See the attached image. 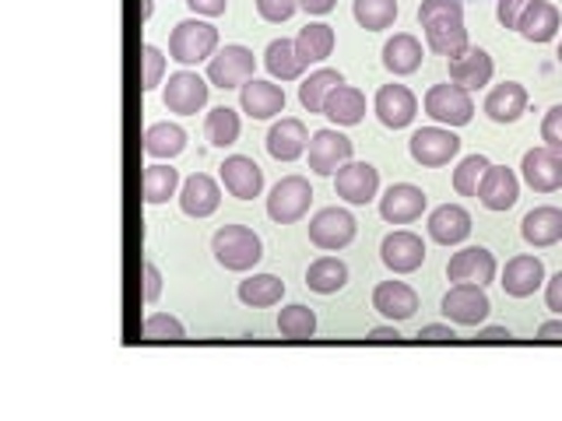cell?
<instances>
[{"mask_svg": "<svg viewBox=\"0 0 562 421\" xmlns=\"http://www.w3.org/2000/svg\"><path fill=\"white\" fill-rule=\"evenodd\" d=\"M418 22L426 28V42L432 53L457 57L467 46V25H464V4L461 0H422Z\"/></svg>", "mask_w": 562, "mask_h": 421, "instance_id": "cell-1", "label": "cell"}, {"mask_svg": "<svg viewBox=\"0 0 562 421\" xmlns=\"http://www.w3.org/2000/svg\"><path fill=\"white\" fill-rule=\"evenodd\" d=\"M211 253L225 271H249L264 257V243L254 228L246 225H225L211 236Z\"/></svg>", "mask_w": 562, "mask_h": 421, "instance_id": "cell-2", "label": "cell"}, {"mask_svg": "<svg viewBox=\"0 0 562 421\" xmlns=\"http://www.w3.org/2000/svg\"><path fill=\"white\" fill-rule=\"evenodd\" d=\"M218 50V28L208 22L186 18L173 28L169 36V57L180 60V64H200V60H211Z\"/></svg>", "mask_w": 562, "mask_h": 421, "instance_id": "cell-3", "label": "cell"}, {"mask_svg": "<svg viewBox=\"0 0 562 421\" xmlns=\"http://www.w3.org/2000/svg\"><path fill=\"white\" fill-rule=\"evenodd\" d=\"M426 113L436 123H443V127H464V123H472V116H475L472 91L461 88L457 82L432 85L426 91Z\"/></svg>", "mask_w": 562, "mask_h": 421, "instance_id": "cell-4", "label": "cell"}, {"mask_svg": "<svg viewBox=\"0 0 562 421\" xmlns=\"http://www.w3.org/2000/svg\"><path fill=\"white\" fill-rule=\"evenodd\" d=\"M309 205H314V186L303 176H285L271 186V197H268V214L271 222L278 225H292L306 218Z\"/></svg>", "mask_w": 562, "mask_h": 421, "instance_id": "cell-5", "label": "cell"}, {"mask_svg": "<svg viewBox=\"0 0 562 421\" xmlns=\"http://www.w3.org/2000/svg\"><path fill=\"white\" fill-rule=\"evenodd\" d=\"M254 71H257L254 50H246L240 42L222 46V50L208 60V82L215 88H243L249 77H254Z\"/></svg>", "mask_w": 562, "mask_h": 421, "instance_id": "cell-6", "label": "cell"}, {"mask_svg": "<svg viewBox=\"0 0 562 421\" xmlns=\"http://www.w3.org/2000/svg\"><path fill=\"white\" fill-rule=\"evenodd\" d=\"M408 151H412V159H415L418 165L440 169V165H447L450 159H457L461 137H457L454 131H450V127H422V131L412 134Z\"/></svg>", "mask_w": 562, "mask_h": 421, "instance_id": "cell-7", "label": "cell"}, {"mask_svg": "<svg viewBox=\"0 0 562 421\" xmlns=\"http://www.w3.org/2000/svg\"><path fill=\"white\" fill-rule=\"evenodd\" d=\"M358 232L355 214L345 208H323L309 218V243L320 249H345Z\"/></svg>", "mask_w": 562, "mask_h": 421, "instance_id": "cell-8", "label": "cell"}, {"mask_svg": "<svg viewBox=\"0 0 562 421\" xmlns=\"http://www.w3.org/2000/svg\"><path fill=\"white\" fill-rule=\"evenodd\" d=\"M492 313V302L481 285H454L443 295V317L461 326H478Z\"/></svg>", "mask_w": 562, "mask_h": 421, "instance_id": "cell-9", "label": "cell"}, {"mask_svg": "<svg viewBox=\"0 0 562 421\" xmlns=\"http://www.w3.org/2000/svg\"><path fill=\"white\" fill-rule=\"evenodd\" d=\"M162 102L169 113H180V116H194L200 109L208 106V82L194 71H180V74H169L166 91H162Z\"/></svg>", "mask_w": 562, "mask_h": 421, "instance_id": "cell-10", "label": "cell"}, {"mask_svg": "<svg viewBox=\"0 0 562 421\" xmlns=\"http://www.w3.org/2000/svg\"><path fill=\"white\" fill-rule=\"evenodd\" d=\"M521 173L535 194H555V190H562V154L545 145L530 148L521 162Z\"/></svg>", "mask_w": 562, "mask_h": 421, "instance_id": "cell-11", "label": "cell"}, {"mask_svg": "<svg viewBox=\"0 0 562 421\" xmlns=\"http://www.w3.org/2000/svg\"><path fill=\"white\" fill-rule=\"evenodd\" d=\"M345 162H352V140L341 131H317L309 137V169L317 176H334Z\"/></svg>", "mask_w": 562, "mask_h": 421, "instance_id": "cell-12", "label": "cell"}, {"mask_svg": "<svg viewBox=\"0 0 562 421\" xmlns=\"http://www.w3.org/2000/svg\"><path fill=\"white\" fill-rule=\"evenodd\" d=\"M447 277L454 281V285H481L486 288L496 277V257L486 246H467V249H461V253L450 257Z\"/></svg>", "mask_w": 562, "mask_h": 421, "instance_id": "cell-13", "label": "cell"}, {"mask_svg": "<svg viewBox=\"0 0 562 421\" xmlns=\"http://www.w3.org/2000/svg\"><path fill=\"white\" fill-rule=\"evenodd\" d=\"M334 190L349 205H369L380 190V173L369 162H345L334 173Z\"/></svg>", "mask_w": 562, "mask_h": 421, "instance_id": "cell-14", "label": "cell"}, {"mask_svg": "<svg viewBox=\"0 0 562 421\" xmlns=\"http://www.w3.org/2000/svg\"><path fill=\"white\" fill-rule=\"evenodd\" d=\"M380 257L394 274H412L426 263V243H422L415 232H390L380 243Z\"/></svg>", "mask_w": 562, "mask_h": 421, "instance_id": "cell-15", "label": "cell"}, {"mask_svg": "<svg viewBox=\"0 0 562 421\" xmlns=\"http://www.w3.org/2000/svg\"><path fill=\"white\" fill-rule=\"evenodd\" d=\"M426 205H429V197L422 194L418 186L394 183L380 197V214H383V222H390V225H408V222H415V218H422Z\"/></svg>", "mask_w": 562, "mask_h": 421, "instance_id": "cell-16", "label": "cell"}, {"mask_svg": "<svg viewBox=\"0 0 562 421\" xmlns=\"http://www.w3.org/2000/svg\"><path fill=\"white\" fill-rule=\"evenodd\" d=\"M372 109H377V116H380L383 127L401 131V127H408V123L415 120L418 99L412 96V88H404V85H383L377 91V99H372Z\"/></svg>", "mask_w": 562, "mask_h": 421, "instance_id": "cell-17", "label": "cell"}, {"mask_svg": "<svg viewBox=\"0 0 562 421\" xmlns=\"http://www.w3.org/2000/svg\"><path fill=\"white\" fill-rule=\"evenodd\" d=\"M521 197V179L506 165H489V173L478 183V200L489 211H510Z\"/></svg>", "mask_w": 562, "mask_h": 421, "instance_id": "cell-18", "label": "cell"}, {"mask_svg": "<svg viewBox=\"0 0 562 421\" xmlns=\"http://www.w3.org/2000/svg\"><path fill=\"white\" fill-rule=\"evenodd\" d=\"M492 57L481 46H467L464 53L450 57V82H457L467 91H478L492 82Z\"/></svg>", "mask_w": 562, "mask_h": 421, "instance_id": "cell-19", "label": "cell"}, {"mask_svg": "<svg viewBox=\"0 0 562 421\" xmlns=\"http://www.w3.org/2000/svg\"><path fill=\"white\" fill-rule=\"evenodd\" d=\"M503 292L513 295V299H527V295H535L541 285H545V263L541 257L535 253H524V257H513L503 271Z\"/></svg>", "mask_w": 562, "mask_h": 421, "instance_id": "cell-20", "label": "cell"}, {"mask_svg": "<svg viewBox=\"0 0 562 421\" xmlns=\"http://www.w3.org/2000/svg\"><path fill=\"white\" fill-rule=\"evenodd\" d=\"M222 183L232 197L254 200L264 190V169L254 159H246V154H232V159L222 162Z\"/></svg>", "mask_w": 562, "mask_h": 421, "instance_id": "cell-21", "label": "cell"}, {"mask_svg": "<svg viewBox=\"0 0 562 421\" xmlns=\"http://www.w3.org/2000/svg\"><path fill=\"white\" fill-rule=\"evenodd\" d=\"M240 106H243L246 116L271 120L278 113H285V91L271 82H257V77H249V82L240 88Z\"/></svg>", "mask_w": 562, "mask_h": 421, "instance_id": "cell-22", "label": "cell"}, {"mask_svg": "<svg viewBox=\"0 0 562 421\" xmlns=\"http://www.w3.org/2000/svg\"><path fill=\"white\" fill-rule=\"evenodd\" d=\"M372 309L387 320H412L418 313V295L404 281H380L377 292H372Z\"/></svg>", "mask_w": 562, "mask_h": 421, "instance_id": "cell-23", "label": "cell"}, {"mask_svg": "<svg viewBox=\"0 0 562 421\" xmlns=\"http://www.w3.org/2000/svg\"><path fill=\"white\" fill-rule=\"evenodd\" d=\"M218 205H222V190H218V183L211 176H205V173H194L191 179L180 186V208H183V214L211 218L218 211Z\"/></svg>", "mask_w": 562, "mask_h": 421, "instance_id": "cell-24", "label": "cell"}, {"mask_svg": "<svg viewBox=\"0 0 562 421\" xmlns=\"http://www.w3.org/2000/svg\"><path fill=\"white\" fill-rule=\"evenodd\" d=\"M306 148H309V134H306L303 120L285 116L268 131V151H271V159H278V162H295Z\"/></svg>", "mask_w": 562, "mask_h": 421, "instance_id": "cell-25", "label": "cell"}, {"mask_svg": "<svg viewBox=\"0 0 562 421\" xmlns=\"http://www.w3.org/2000/svg\"><path fill=\"white\" fill-rule=\"evenodd\" d=\"M472 236V214L461 205H443L429 214V239L440 246H457Z\"/></svg>", "mask_w": 562, "mask_h": 421, "instance_id": "cell-26", "label": "cell"}, {"mask_svg": "<svg viewBox=\"0 0 562 421\" xmlns=\"http://www.w3.org/2000/svg\"><path fill=\"white\" fill-rule=\"evenodd\" d=\"M527 113V88L517 82L496 85L486 96V116L492 123H517Z\"/></svg>", "mask_w": 562, "mask_h": 421, "instance_id": "cell-27", "label": "cell"}, {"mask_svg": "<svg viewBox=\"0 0 562 421\" xmlns=\"http://www.w3.org/2000/svg\"><path fill=\"white\" fill-rule=\"evenodd\" d=\"M559 8L549 4V0H530V8L524 11V18L517 25V33L527 39V42H552L559 36Z\"/></svg>", "mask_w": 562, "mask_h": 421, "instance_id": "cell-28", "label": "cell"}, {"mask_svg": "<svg viewBox=\"0 0 562 421\" xmlns=\"http://www.w3.org/2000/svg\"><path fill=\"white\" fill-rule=\"evenodd\" d=\"M521 236L530 246H555L562 239V211L552 205H541L535 211H527L524 222H521Z\"/></svg>", "mask_w": 562, "mask_h": 421, "instance_id": "cell-29", "label": "cell"}, {"mask_svg": "<svg viewBox=\"0 0 562 421\" xmlns=\"http://www.w3.org/2000/svg\"><path fill=\"white\" fill-rule=\"evenodd\" d=\"M323 116L334 120L338 127H355L366 116V96L352 85H338L323 102Z\"/></svg>", "mask_w": 562, "mask_h": 421, "instance_id": "cell-30", "label": "cell"}, {"mask_svg": "<svg viewBox=\"0 0 562 421\" xmlns=\"http://www.w3.org/2000/svg\"><path fill=\"white\" fill-rule=\"evenodd\" d=\"M383 67L390 74H415L422 67V42L408 33H398L383 46Z\"/></svg>", "mask_w": 562, "mask_h": 421, "instance_id": "cell-31", "label": "cell"}, {"mask_svg": "<svg viewBox=\"0 0 562 421\" xmlns=\"http://www.w3.org/2000/svg\"><path fill=\"white\" fill-rule=\"evenodd\" d=\"M349 285V268H345V260H338V257H320L309 263V271H306V288L309 292H317V295H334Z\"/></svg>", "mask_w": 562, "mask_h": 421, "instance_id": "cell-32", "label": "cell"}, {"mask_svg": "<svg viewBox=\"0 0 562 421\" xmlns=\"http://www.w3.org/2000/svg\"><path fill=\"white\" fill-rule=\"evenodd\" d=\"M281 295H285V281L274 277V274H254L240 281V302L249 309H268L278 306Z\"/></svg>", "mask_w": 562, "mask_h": 421, "instance_id": "cell-33", "label": "cell"}, {"mask_svg": "<svg viewBox=\"0 0 562 421\" xmlns=\"http://www.w3.org/2000/svg\"><path fill=\"white\" fill-rule=\"evenodd\" d=\"M338 85H345V77H341V71H334V67H320V71L309 74L300 85V102H303L306 113H323V102Z\"/></svg>", "mask_w": 562, "mask_h": 421, "instance_id": "cell-34", "label": "cell"}, {"mask_svg": "<svg viewBox=\"0 0 562 421\" xmlns=\"http://www.w3.org/2000/svg\"><path fill=\"white\" fill-rule=\"evenodd\" d=\"M186 148V131L180 123H151L145 131V151L151 159H176V154Z\"/></svg>", "mask_w": 562, "mask_h": 421, "instance_id": "cell-35", "label": "cell"}, {"mask_svg": "<svg viewBox=\"0 0 562 421\" xmlns=\"http://www.w3.org/2000/svg\"><path fill=\"white\" fill-rule=\"evenodd\" d=\"M264 64H268V71L281 77V82H295V77L309 67L300 57V50H295V39H274L268 46V53H264Z\"/></svg>", "mask_w": 562, "mask_h": 421, "instance_id": "cell-36", "label": "cell"}, {"mask_svg": "<svg viewBox=\"0 0 562 421\" xmlns=\"http://www.w3.org/2000/svg\"><path fill=\"white\" fill-rule=\"evenodd\" d=\"M295 50H300L306 64H320V60L334 53V28L323 25V22L300 28V36H295Z\"/></svg>", "mask_w": 562, "mask_h": 421, "instance_id": "cell-37", "label": "cell"}, {"mask_svg": "<svg viewBox=\"0 0 562 421\" xmlns=\"http://www.w3.org/2000/svg\"><path fill=\"white\" fill-rule=\"evenodd\" d=\"M240 131H243V123H240V113L236 109H229V106H215L211 113L205 116V134L215 148H229V145H236L240 140Z\"/></svg>", "mask_w": 562, "mask_h": 421, "instance_id": "cell-38", "label": "cell"}, {"mask_svg": "<svg viewBox=\"0 0 562 421\" xmlns=\"http://www.w3.org/2000/svg\"><path fill=\"white\" fill-rule=\"evenodd\" d=\"M352 11L366 33H383L398 22V0H355Z\"/></svg>", "mask_w": 562, "mask_h": 421, "instance_id": "cell-39", "label": "cell"}, {"mask_svg": "<svg viewBox=\"0 0 562 421\" xmlns=\"http://www.w3.org/2000/svg\"><path fill=\"white\" fill-rule=\"evenodd\" d=\"M278 334L289 337V340H306L317 334V313L303 302L295 306H285L278 313Z\"/></svg>", "mask_w": 562, "mask_h": 421, "instance_id": "cell-40", "label": "cell"}, {"mask_svg": "<svg viewBox=\"0 0 562 421\" xmlns=\"http://www.w3.org/2000/svg\"><path fill=\"white\" fill-rule=\"evenodd\" d=\"M180 190V173L169 165H148L145 169V200L148 205H166Z\"/></svg>", "mask_w": 562, "mask_h": 421, "instance_id": "cell-41", "label": "cell"}, {"mask_svg": "<svg viewBox=\"0 0 562 421\" xmlns=\"http://www.w3.org/2000/svg\"><path fill=\"white\" fill-rule=\"evenodd\" d=\"M489 165L492 162L486 159V154H467V159L454 169V190L461 197H478V183L489 173Z\"/></svg>", "mask_w": 562, "mask_h": 421, "instance_id": "cell-42", "label": "cell"}, {"mask_svg": "<svg viewBox=\"0 0 562 421\" xmlns=\"http://www.w3.org/2000/svg\"><path fill=\"white\" fill-rule=\"evenodd\" d=\"M140 331H145L148 340H186V326L169 313H151Z\"/></svg>", "mask_w": 562, "mask_h": 421, "instance_id": "cell-43", "label": "cell"}, {"mask_svg": "<svg viewBox=\"0 0 562 421\" xmlns=\"http://www.w3.org/2000/svg\"><path fill=\"white\" fill-rule=\"evenodd\" d=\"M140 53H145V91H151V88H159L162 85V74H166V57H162V50L159 46H151V42H145L140 46Z\"/></svg>", "mask_w": 562, "mask_h": 421, "instance_id": "cell-44", "label": "cell"}, {"mask_svg": "<svg viewBox=\"0 0 562 421\" xmlns=\"http://www.w3.org/2000/svg\"><path fill=\"white\" fill-rule=\"evenodd\" d=\"M541 140L545 148H552L562 154V106H552L541 120Z\"/></svg>", "mask_w": 562, "mask_h": 421, "instance_id": "cell-45", "label": "cell"}, {"mask_svg": "<svg viewBox=\"0 0 562 421\" xmlns=\"http://www.w3.org/2000/svg\"><path fill=\"white\" fill-rule=\"evenodd\" d=\"M295 8H300V0H257V11L264 22H289Z\"/></svg>", "mask_w": 562, "mask_h": 421, "instance_id": "cell-46", "label": "cell"}, {"mask_svg": "<svg viewBox=\"0 0 562 421\" xmlns=\"http://www.w3.org/2000/svg\"><path fill=\"white\" fill-rule=\"evenodd\" d=\"M527 8H530V0H496V18L503 28H517Z\"/></svg>", "mask_w": 562, "mask_h": 421, "instance_id": "cell-47", "label": "cell"}, {"mask_svg": "<svg viewBox=\"0 0 562 421\" xmlns=\"http://www.w3.org/2000/svg\"><path fill=\"white\" fill-rule=\"evenodd\" d=\"M159 295H162V271L155 268L151 260H145V302H159Z\"/></svg>", "mask_w": 562, "mask_h": 421, "instance_id": "cell-48", "label": "cell"}, {"mask_svg": "<svg viewBox=\"0 0 562 421\" xmlns=\"http://www.w3.org/2000/svg\"><path fill=\"white\" fill-rule=\"evenodd\" d=\"M545 302H549L552 313L562 317V271L549 277V285H545Z\"/></svg>", "mask_w": 562, "mask_h": 421, "instance_id": "cell-49", "label": "cell"}, {"mask_svg": "<svg viewBox=\"0 0 562 421\" xmlns=\"http://www.w3.org/2000/svg\"><path fill=\"white\" fill-rule=\"evenodd\" d=\"M225 4H229V0H186V8H191L194 14H208V18L225 14Z\"/></svg>", "mask_w": 562, "mask_h": 421, "instance_id": "cell-50", "label": "cell"}, {"mask_svg": "<svg viewBox=\"0 0 562 421\" xmlns=\"http://www.w3.org/2000/svg\"><path fill=\"white\" fill-rule=\"evenodd\" d=\"M454 337L457 334L443 323H429V326H422V331H418V340H454Z\"/></svg>", "mask_w": 562, "mask_h": 421, "instance_id": "cell-51", "label": "cell"}, {"mask_svg": "<svg viewBox=\"0 0 562 421\" xmlns=\"http://www.w3.org/2000/svg\"><path fill=\"white\" fill-rule=\"evenodd\" d=\"M538 340H562V317L538 326Z\"/></svg>", "mask_w": 562, "mask_h": 421, "instance_id": "cell-52", "label": "cell"}, {"mask_svg": "<svg viewBox=\"0 0 562 421\" xmlns=\"http://www.w3.org/2000/svg\"><path fill=\"white\" fill-rule=\"evenodd\" d=\"M338 0H300V8L309 11V14H327V11H334Z\"/></svg>", "mask_w": 562, "mask_h": 421, "instance_id": "cell-53", "label": "cell"}, {"mask_svg": "<svg viewBox=\"0 0 562 421\" xmlns=\"http://www.w3.org/2000/svg\"><path fill=\"white\" fill-rule=\"evenodd\" d=\"M366 340H377V345H383V340H401V334L394 331V326H372Z\"/></svg>", "mask_w": 562, "mask_h": 421, "instance_id": "cell-54", "label": "cell"}, {"mask_svg": "<svg viewBox=\"0 0 562 421\" xmlns=\"http://www.w3.org/2000/svg\"><path fill=\"white\" fill-rule=\"evenodd\" d=\"M513 334L506 331V326H486V331L478 334V340H510Z\"/></svg>", "mask_w": 562, "mask_h": 421, "instance_id": "cell-55", "label": "cell"}, {"mask_svg": "<svg viewBox=\"0 0 562 421\" xmlns=\"http://www.w3.org/2000/svg\"><path fill=\"white\" fill-rule=\"evenodd\" d=\"M151 11H155V4H151V0H145V11H140V14H145V18H151Z\"/></svg>", "mask_w": 562, "mask_h": 421, "instance_id": "cell-56", "label": "cell"}, {"mask_svg": "<svg viewBox=\"0 0 562 421\" xmlns=\"http://www.w3.org/2000/svg\"><path fill=\"white\" fill-rule=\"evenodd\" d=\"M559 64H562V42H559Z\"/></svg>", "mask_w": 562, "mask_h": 421, "instance_id": "cell-57", "label": "cell"}, {"mask_svg": "<svg viewBox=\"0 0 562 421\" xmlns=\"http://www.w3.org/2000/svg\"><path fill=\"white\" fill-rule=\"evenodd\" d=\"M461 4H464V0H461Z\"/></svg>", "mask_w": 562, "mask_h": 421, "instance_id": "cell-58", "label": "cell"}]
</instances>
